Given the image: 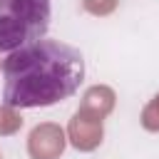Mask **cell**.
<instances>
[{"label":"cell","instance_id":"obj_1","mask_svg":"<svg viewBox=\"0 0 159 159\" xmlns=\"http://www.w3.org/2000/svg\"><path fill=\"white\" fill-rule=\"evenodd\" d=\"M2 102L12 109L50 107L72 97L84 80V57L77 47L40 37L2 60Z\"/></svg>","mask_w":159,"mask_h":159},{"label":"cell","instance_id":"obj_2","mask_svg":"<svg viewBox=\"0 0 159 159\" xmlns=\"http://www.w3.org/2000/svg\"><path fill=\"white\" fill-rule=\"evenodd\" d=\"M50 17V0H0V52L45 37Z\"/></svg>","mask_w":159,"mask_h":159}]
</instances>
